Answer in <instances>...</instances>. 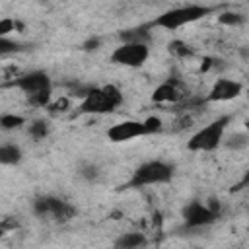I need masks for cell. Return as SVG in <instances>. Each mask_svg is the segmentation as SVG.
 <instances>
[{
  "label": "cell",
  "instance_id": "6da1fadb",
  "mask_svg": "<svg viewBox=\"0 0 249 249\" xmlns=\"http://www.w3.org/2000/svg\"><path fill=\"white\" fill-rule=\"evenodd\" d=\"M123 91L115 84H105L101 88H89L82 103L78 105V115H105L113 113L123 105Z\"/></svg>",
  "mask_w": 249,
  "mask_h": 249
},
{
  "label": "cell",
  "instance_id": "7a4b0ae2",
  "mask_svg": "<svg viewBox=\"0 0 249 249\" xmlns=\"http://www.w3.org/2000/svg\"><path fill=\"white\" fill-rule=\"evenodd\" d=\"M175 175V167L163 160H148L144 163H140L130 179L126 181V185H123L124 189H142V187H150V185H163L169 183Z\"/></svg>",
  "mask_w": 249,
  "mask_h": 249
},
{
  "label": "cell",
  "instance_id": "3957f363",
  "mask_svg": "<svg viewBox=\"0 0 249 249\" xmlns=\"http://www.w3.org/2000/svg\"><path fill=\"white\" fill-rule=\"evenodd\" d=\"M230 121H231L230 115H222L214 119L212 123H208L206 126L198 128L187 140V150L189 152H214L216 148H220L224 144V136H226V128Z\"/></svg>",
  "mask_w": 249,
  "mask_h": 249
},
{
  "label": "cell",
  "instance_id": "277c9868",
  "mask_svg": "<svg viewBox=\"0 0 249 249\" xmlns=\"http://www.w3.org/2000/svg\"><path fill=\"white\" fill-rule=\"evenodd\" d=\"M214 8L212 6H200V4H187V6H179V8H171L167 12H163L161 16H158L152 25L154 27H161L167 31H175L187 23L198 21L200 18L212 14Z\"/></svg>",
  "mask_w": 249,
  "mask_h": 249
},
{
  "label": "cell",
  "instance_id": "5b68a950",
  "mask_svg": "<svg viewBox=\"0 0 249 249\" xmlns=\"http://www.w3.org/2000/svg\"><path fill=\"white\" fill-rule=\"evenodd\" d=\"M31 210L37 218L41 220H51L56 224H64L70 222L76 216V206L70 204L68 200L54 196V195H41L33 198Z\"/></svg>",
  "mask_w": 249,
  "mask_h": 249
},
{
  "label": "cell",
  "instance_id": "8992f818",
  "mask_svg": "<svg viewBox=\"0 0 249 249\" xmlns=\"http://www.w3.org/2000/svg\"><path fill=\"white\" fill-rule=\"evenodd\" d=\"M150 56L148 45H132V43H121L111 53V62L126 68H140Z\"/></svg>",
  "mask_w": 249,
  "mask_h": 249
},
{
  "label": "cell",
  "instance_id": "52a82bcc",
  "mask_svg": "<svg viewBox=\"0 0 249 249\" xmlns=\"http://www.w3.org/2000/svg\"><path fill=\"white\" fill-rule=\"evenodd\" d=\"M220 216L208 208L206 202L202 200H191L183 208V224L187 230H200L210 224H214Z\"/></svg>",
  "mask_w": 249,
  "mask_h": 249
},
{
  "label": "cell",
  "instance_id": "ba28073f",
  "mask_svg": "<svg viewBox=\"0 0 249 249\" xmlns=\"http://www.w3.org/2000/svg\"><path fill=\"white\" fill-rule=\"evenodd\" d=\"M4 86L18 88V89H21L25 95H35V93L53 89L51 78H49V74H47L45 70H33V72L21 74V76L14 78L12 82H8V84H4Z\"/></svg>",
  "mask_w": 249,
  "mask_h": 249
},
{
  "label": "cell",
  "instance_id": "9c48e42d",
  "mask_svg": "<svg viewBox=\"0 0 249 249\" xmlns=\"http://www.w3.org/2000/svg\"><path fill=\"white\" fill-rule=\"evenodd\" d=\"M140 136H150L144 121L126 119V121H121V123L107 128V138L115 144L128 142V140H134V138H140Z\"/></svg>",
  "mask_w": 249,
  "mask_h": 249
},
{
  "label": "cell",
  "instance_id": "30bf717a",
  "mask_svg": "<svg viewBox=\"0 0 249 249\" xmlns=\"http://www.w3.org/2000/svg\"><path fill=\"white\" fill-rule=\"evenodd\" d=\"M243 93V84L231 78H218L204 97V103H222L237 99Z\"/></svg>",
  "mask_w": 249,
  "mask_h": 249
},
{
  "label": "cell",
  "instance_id": "8fae6325",
  "mask_svg": "<svg viewBox=\"0 0 249 249\" xmlns=\"http://www.w3.org/2000/svg\"><path fill=\"white\" fill-rule=\"evenodd\" d=\"M187 99H189V91L185 89V86L179 80H167V82L160 84L154 89V93H152V101H156V103H175V105H181Z\"/></svg>",
  "mask_w": 249,
  "mask_h": 249
},
{
  "label": "cell",
  "instance_id": "7c38bea8",
  "mask_svg": "<svg viewBox=\"0 0 249 249\" xmlns=\"http://www.w3.org/2000/svg\"><path fill=\"white\" fill-rule=\"evenodd\" d=\"M121 43H132V45H150V31L148 27H132V29H123L119 33Z\"/></svg>",
  "mask_w": 249,
  "mask_h": 249
},
{
  "label": "cell",
  "instance_id": "4fadbf2b",
  "mask_svg": "<svg viewBox=\"0 0 249 249\" xmlns=\"http://www.w3.org/2000/svg\"><path fill=\"white\" fill-rule=\"evenodd\" d=\"M148 243L146 235L140 231H126L115 241V249H142Z\"/></svg>",
  "mask_w": 249,
  "mask_h": 249
},
{
  "label": "cell",
  "instance_id": "5bb4252c",
  "mask_svg": "<svg viewBox=\"0 0 249 249\" xmlns=\"http://www.w3.org/2000/svg\"><path fill=\"white\" fill-rule=\"evenodd\" d=\"M23 158V152L18 144H12V142H6L0 146V163L2 165H18Z\"/></svg>",
  "mask_w": 249,
  "mask_h": 249
},
{
  "label": "cell",
  "instance_id": "9a60e30c",
  "mask_svg": "<svg viewBox=\"0 0 249 249\" xmlns=\"http://www.w3.org/2000/svg\"><path fill=\"white\" fill-rule=\"evenodd\" d=\"M224 146L228 150H233V152L245 150L249 146V134L247 132H233L230 136H224Z\"/></svg>",
  "mask_w": 249,
  "mask_h": 249
},
{
  "label": "cell",
  "instance_id": "2e32d148",
  "mask_svg": "<svg viewBox=\"0 0 249 249\" xmlns=\"http://www.w3.org/2000/svg\"><path fill=\"white\" fill-rule=\"evenodd\" d=\"M27 132H29V136H31L35 142H41V140H45V138L49 136L51 126H49V123H47V121L37 119V121H31V123H29Z\"/></svg>",
  "mask_w": 249,
  "mask_h": 249
},
{
  "label": "cell",
  "instance_id": "e0dca14e",
  "mask_svg": "<svg viewBox=\"0 0 249 249\" xmlns=\"http://www.w3.org/2000/svg\"><path fill=\"white\" fill-rule=\"evenodd\" d=\"M167 51H169V54H173V56H177V58H191V56H193V49H191L185 41H181V39L169 41V43H167Z\"/></svg>",
  "mask_w": 249,
  "mask_h": 249
},
{
  "label": "cell",
  "instance_id": "ac0fdd59",
  "mask_svg": "<svg viewBox=\"0 0 249 249\" xmlns=\"http://www.w3.org/2000/svg\"><path fill=\"white\" fill-rule=\"evenodd\" d=\"M25 117L21 115H16V113H4L0 117V128L2 130H16V128H21L25 124Z\"/></svg>",
  "mask_w": 249,
  "mask_h": 249
},
{
  "label": "cell",
  "instance_id": "d6986e66",
  "mask_svg": "<svg viewBox=\"0 0 249 249\" xmlns=\"http://www.w3.org/2000/svg\"><path fill=\"white\" fill-rule=\"evenodd\" d=\"M218 21L222 25H228V27H237V25H241L245 21V16L239 14V12H222L218 16Z\"/></svg>",
  "mask_w": 249,
  "mask_h": 249
},
{
  "label": "cell",
  "instance_id": "ffe728a7",
  "mask_svg": "<svg viewBox=\"0 0 249 249\" xmlns=\"http://www.w3.org/2000/svg\"><path fill=\"white\" fill-rule=\"evenodd\" d=\"M21 49H23V47H21L19 43L12 41L10 37H0V54H2V56L10 54V53H18V51H21Z\"/></svg>",
  "mask_w": 249,
  "mask_h": 249
},
{
  "label": "cell",
  "instance_id": "44dd1931",
  "mask_svg": "<svg viewBox=\"0 0 249 249\" xmlns=\"http://www.w3.org/2000/svg\"><path fill=\"white\" fill-rule=\"evenodd\" d=\"M80 175H82L86 181L93 183V181L99 179V169H97V165H93V163H84V165L80 167Z\"/></svg>",
  "mask_w": 249,
  "mask_h": 249
},
{
  "label": "cell",
  "instance_id": "7402d4cb",
  "mask_svg": "<svg viewBox=\"0 0 249 249\" xmlns=\"http://www.w3.org/2000/svg\"><path fill=\"white\" fill-rule=\"evenodd\" d=\"M144 123H146V128H148V132H150V134H160V132L163 130V123H161V119H160V117H156V115H152V117L144 119Z\"/></svg>",
  "mask_w": 249,
  "mask_h": 249
},
{
  "label": "cell",
  "instance_id": "603a6c76",
  "mask_svg": "<svg viewBox=\"0 0 249 249\" xmlns=\"http://www.w3.org/2000/svg\"><path fill=\"white\" fill-rule=\"evenodd\" d=\"M18 25H19V23L14 21L12 18H4V19H0V37H8V33L14 31Z\"/></svg>",
  "mask_w": 249,
  "mask_h": 249
},
{
  "label": "cell",
  "instance_id": "cb8c5ba5",
  "mask_svg": "<svg viewBox=\"0 0 249 249\" xmlns=\"http://www.w3.org/2000/svg\"><path fill=\"white\" fill-rule=\"evenodd\" d=\"M47 109H49L51 113H60V111H66V109H68V99H66V97H60V99H56L54 103H51Z\"/></svg>",
  "mask_w": 249,
  "mask_h": 249
},
{
  "label": "cell",
  "instance_id": "d4e9b609",
  "mask_svg": "<svg viewBox=\"0 0 249 249\" xmlns=\"http://www.w3.org/2000/svg\"><path fill=\"white\" fill-rule=\"evenodd\" d=\"M247 187H249V167L243 171V177L235 183V187H233L231 191H243V189H247Z\"/></svg>",
  "mask_w": 249,
  "mask_h": 249
},
{
  "label": "cell",
  "instance_id": "484cf974",
  "mask_svg": "<svg viewBox=\"0 0 249 249\" xmlns=\"http://www.w3.org/2000/svg\"><path fill=\"white\" fill-rule=\"evenodd\" d=\"M247 93H249V80H247Z\"/></svg>",
  "mask_w": 249,
  "mask_h": 249
}]
</instances>
